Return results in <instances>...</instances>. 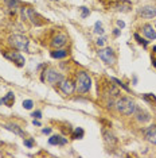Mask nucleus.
Returning <instances> with one entry per match:
<instances>
[{"instance_id":"7c9ffc66","label":"nucleus","mask_w":156,"mask_h":158,"mask_svg":"<svg viewBox=\"0 0 156 158\" xmlns=\"http://www.w3.org/2000/svg\"><path fill=\"white\" fill-rule=\"evenodd\" d=\"M117 24H119V27H121V28L125 27V23H124L123 20H117Z\"/></svg>"},{"instance_id":"f8f14e48","label":"nucleus","mask_w":156,"mask_h":158,"mask_svg":"<svg viewBox=\"0 0 156 158\" xmlns=\"http://www.w3.org/2000/svg\"><path fill=\"white\" fill-rule=\"evenodd\" d=\"M143 33L144 35L147 37L148 39H151V41H155L156 39V31L155 28L151 26V24H144L143 26Z\"/></svg>"},{"instance_id":"f03ea898","label":"nucleus","mask_w":156,"mask_h":158,"mask_svg":"<svg viewBox=\"0 0 156 158\" xmlns=\"http://www.w3.org/2000/svg\"><path fill=\"white\" fill-rule=\"evenodd\" d=\"M92 88V78L86 72H80L77 76V91L80 93H86Z\"/></svg>"},{"instance_id":"7ed1b4c3","label":"nucleus","mask_w":156,"mask_h":158,"mask_svg":"<svg viewBox=\"0 0 156 158\" xmlns=\"http://www.w3.org/2000/svg\"><path fill=\"white\" fill-rule=\"evenodd\" d=\"M8 41L15 49L20 50V52H28V39L24 35H19V34L11 35Z\"/></svg>"},{"instance_id":"5701e85b","label":"nucleus","mask_w":156,"mask_h":158,"mask_svg":"<svg viewBox=\"0 0 156 158\" xmlns=\"http://www.w3.org/2000/svg\"><path fill=\"white\" fill-rule=\"evenodd\" d=\"M144 99L147 100V102H151V103H156V98L152 93H147V95H144Z\"/></svg>"},{"instance_id":"423d86ee","label":"nucleus","mask_w":156,"mask_h":158,"mask_svg":"<svg viewBox=\"0 0 156 158\" xmlns=\"http://www.w3.org/2000/svg\"><path fill=\"white\" fill-rule=\"evenodd\" d=\"M45 73H46V80L53 85L61 84V82L63 81V76L59 73V72H57L55 69H47Z\"/></svg>"},{"instance_id":"6e6552de","label":"nucleus","mask_w":156,"mask_h":158,"mask_svg":"<svg viewBox=\"0 0 156 158\" xmlns=\"http://www.w3.org/2000/svg\"><path fill=\"white\" fill-rule=\"evenodd\" d=\"M112 7L116 10V11H121V12H128L132 10V3L128 2V0H121V2H116L113 3Z\"/></svg>"},{"instance_id":"c85d7f7f","label":"nucleus","mask_w":156,"mask_h":158,"mask_svg":"<svg viewBox=\"0 0 156 158\" xmlns=\"http://www.w3.org/2000/svg\"><path fill=\"white\" fill-rule=\"evenodd\" d=\"M24 145H26L27 147H33L34 146V142L31 141V139H24Z\"/></svg>"},{"instance_id":"f257e3e1","label":"nucleus","mask_w":156,"mask_h":158,"mask_svg":"<svg viewBox=\"0 0 156 158\" xmlns=\"http://www.w3.org/2000/svg\"><path fill=\"white\" fill-rule=\"evenodd\" d=\"M116 108L119 110V112H121L124 115H133L136 111V104L132 99L129 98H121L116 102Z\"/></svg>"},{"instance_id":"a211bd4d","label":"nucleus","mask_w":156,"mask_h":158,"mask_svg":"<svg viewBox=\"0 0 156 158\" xmlns=\"http://www.w3.org/2000/svg\"><path fill=\"white\" fill-rule=\"evenodd\" d=\"M3 103H4L7 107H12L14 103H15V96H14V93L12 92L7 93L4 98H3Z\"/></svg>"},{"instance_id":"b1692460","label":"nucleus","mask_w":156,"mask_h":158,"mask_svg":"<svg viewBox=\"0 0 156 158\" xmlns=\"http://www.w3.org/2000/svg\"><path fill=\"white\" fill-rule=\"evenodd\" d=\"M112 81H113V82H116V84H117V85H119V87H121V88H124V89H125V91H129V88H128V87H127V85H125V84H124V82H121V81H120V80H117V78H112Z\"/></svg>"},{"instance_id":"4468645a","label":"nucleus","mask_w":156,"mask_h":158,"mask_svg":"<svg viewBox=\"0 0 156 158\" xmlns=\"http://www.w3.org/2000/svg\"><path fill=\"white\" fill-rule=\"evenodd\" d=\"M61 91L65 93V95H72L74 92V85L69 80H63L61 82Z\"/></svg>"},{"instance_id":"72a5a7b5","label":"nucleus","mask_w":156,"mask_h":158,"mask_svg":"<svg viewBox=\"0 0 156 158\" xmlns=\"http://www.w3.org/2000/svg\"><path fill=\"white\" fill-rule=\"evenodd\" d=\"M34 124H35V126H41V122H39V120H35V119H34Z\"/></svg>"},{"instance_id":"0eeeda50","label":"nucleus","mask_w":156,"mask_h":158,"mask_svg":"<svg viewBox=\"0 0 156 158\" xmlns=\"http://www.w3.org/2000/svg\"><path fill=\"white\" fill-rule=\"evenodd\" d=\"M4 57L7 60L15 62L18 66H24V62H26L24 57L20 54V53H18V52H7V53H4Z\"/></svg>"},{"instance_id":"bb28decb","label":"nucleus","mask_w":156,"mask_h":158,"mask_svg":"<svg viewBox=\"0 0 156 158\" xmlns=\"http://www.w3.org/2000/svg\"><path fill=\"white\" fill-rule=\"evenodd\" d=\"M81 11H82V18H86V16H89V14H90V11H89V8H86V7H81Z\"/></svg>"},{"instance_id":"412c9836","label":"nucleus","mask_w":156,"mask_h":158,"mask_svg":"<svg viewBox=\"0 0 156 158\" xmlns=\"http://www.w3.org/2000/svg\"><path fill=\"white\" fill-rule=\"evenodd\" d=\"M4 2H6V4L8 6V8H12V10L18 8V4H19L16 0H4Z\"/></svg>"},{"instance_id":"c9c22d12","label":"nucleus","mask_w":156,"mask_h":158,"mask_svg":"<svg viewBox=\"0 0 156 158\" xmlns=\"http://www.w3.org/2000/svg\"><path fill=\"white\" fill-rule=\"evenodd\" d=\"M154 52H156V46H155V48H154Z\"/></svg>"},{"instance_id":"4be33fe9","label":"nucleus","mask_w":156,"mask_h":158,"mask_svg":"<svg viewBox=\"0 0 156 158\" xmlns=\"http://www.w3.org/2000/svg\"><path fill=\"white\" fill-rule=\"evenodd\" d=\"M33 106H34L33 100H24V102H23V107L26 110H31V108H33Z\"/></svg>"},{"instance_id":"39448f33","label":"nucleus","mask_w":156,"mask_h":158,"mask_svg":"<svg viewBox=\"0 0 156 158\" xmlns=\"http://www.w3.org/2000/svg\"><path fill=\"white\" fill-rule=\"evenodd\" d=\"M98 57H100L105 64H108V65H112V64H115V61H116V56H115V52H113L112 48L100 49V52H98Z\"/></svg>"},{"instance_id":"473e14b6","label":"nucleus","mask_w":156,"mask_h":158,"mask_svg":"<svg viewBox=\"0 0 156 158\" xmlns=\"http://www.w3.org/2000/svg\"><path fill=\"white\" fill-rule=\"evenodd\" d=\"M115 35H116V37H119V35H120V30H119V28H116V30H115Z\"/></svg>"},{"instance_id":"9b49d317","label":"nucleus","mask_w":156,"mask_h":158,"mask_svg":"<svg viewBox=\"0 0 156 158\" xmlns=\"http://www.w3.org/2000/svg\"><path fill=\"white\" fill-rule=\"evenodd\" d=\"M102 135H104V141L105 143L108 146H111V147H115L117 145V139H116V136L112 134L111 131H106L104 130V132H102Z\"/></svg>"},{"instance_id":"a878e982","label":"nucleus","mask_w":156,"mask_h":158,"mask_svg":"<svg viewBox=\"0 0 156 158\" xmlns=\"http://www.w3.org/2000/svg\"><path fill=\"white\" fill-rule=\"evenodd\" d=\"M135 38H136V41H137V42H139V44H140V45H143V46H144V48H147V45H148V44H147V42H145V41H144V39H143V38H140V37H139V34H135Z\"/></svg>"},{"instance_id":"9d476101","label":"nucleus","mask_w":156,"mask_h":158,"mask_svg":"<svg viewBox=\"0 0 156 158\" xmlns=\"http://www.w3.org/2000/svg\"><path fill=\"white\" fill-rule=\"evenodd\" d=\"M144 136L148 139L151 143H155L156 145V126H151V127H147L143 131Z\"/></svg>"},{"instance_id":"393cba45","label":"nucleus","mask_w":156,"mask_h":158,"mask_svg":"<svg viewBox=\"0 0 156 158\" xmlns=\"http://www.w3.org/2000/svg\"><path fill=\"white\" fill-rule=\"evenodd\" d=\"M96 33L97 34H104V28H102V26H101V23L100 22H97L96 23Z\"/></svg>"},{"instance_id":"2eb2a0df","label":"nucleus","mask_w":156,"mask_h":158,"mask_svg":"<svg viewBox=\"0 0 156 158\" xmlns=\"http://www.w3.org/2000/svg\"><path fill=\"white\" fill-rule=\"evenodd\" d=\"M49 143L50 145H59V146H63L67 143V139L63 138L61 135H53L50 139H49Z\"/></svg>"},{"instance_id":"f704fd0d","label":"nucleus","mask_w":156,"mask_h":158,"mask_svg":"<svg viewBox=\"0 0 156 158\" xmlns=\"http://www.w3.org/2000/svg\"><path fill=\"white\" fill-rule=\"evenodd\" d=\"M154 66L156 68V61H154Z\"/></svg>"},{"instance_id":"6ab92c4d","label":"nucleus","mask_w":156,"mask_h":158,"mask_svg":"<svg viewBox=\"0 0 156 158\" xmlns=\"http://www.w3.org/2000/svg\"><path fill=\"white\" fill-rule=\"evenodd\" d=\"M66 56H67L66 50H55V52H51L53 58H65Z\"/></svg>"},{"instance_id":"1a4fd4ad","label":"nucleus","mask_w":156,"mask_h":158,"mask_svg":"<svg viewBox=\"0 0 156 158\" xmlns=\"http://www.w3.org/2000/svg\"><path fill=\"white\" fill-rule=\"evenodd\" d=\"M139 15L143 16L144 19H151L156 15V7H151V6H145L141 7L139 10Z\"/></svg>"},{"instance_id":"ddd939ff","label":"nucleus","mask_w":156,"mask_h":158,"mask_svg":"<svg viewBox=\"0 0 156 158\" xmlns=\"http://www.w3.org/2000/svg\"><path fill=\"white\" fill-rule=\"evenodd\" d=\"M67 42V37L65 34H58L57 37H54V39H53L51 45L53 48H61V46H63Z\"/></svg>"},{"instance_id":"c756f323","label":"nucleus","mask_w":156,"mask_h":158,"mask_svg":"<svg viewBox=\"0 0 156 158\" xmlns=\"http://www.w3.org/2000/svg\"><path fill=\"white\" fill-rule=\"evenodd\" d=\"M104 44H105V38H98L97 39V45L98 46H102Z\"/></svg>"},{"instance_id":"aec40b11","label":"nucleus","mask_w":156,"mask_h":158,"mask_svg":"<svg viewBox=\"0 0 156 158\" xmlns=\"http://www.w3.org/2000/svg\"><path fill=\"white\" fill-rule=\"evenodd\" d=\"M72 136H73V139H81L84 136V130L81 127H77L76 130L73 131V135Z\"/></svg>"},{"instance_id":"dca6fc26","label":"nucleus","mask_w":156,"mask_h":158,"mask_svg":"<svg viewBox=\"0 0 156 158\" xmlns=\"http://www.w3.org/2000/svg\"><path fill=\"white\" fill-rule=\"evenodd\" d=\"M135 114H136V118H137V120L139 122H148L151 119L150 114L145 112V111H143V110H140V108H136Z\"/></svg>"},{"instance_id":"20e7f679","label":"nucleus","mask_w":156,"mask_h":158,"mask_svg":"<svg viewBox=\"0 0 156 158\" xmlns=\"http://www.w3.org/2000/svg\"><path fill=\"white\" fill-rule=\"evenodd\" d=\"M23 16L26 18V19H30V22L35 24V26H42V24H45L46 20L42 18L37 11H34L33 8H24L23 10Z\"/></svg>"},{"instance_id":"cd10ccee","label":"nucleus","mask_w":156,"mask_h":158,"mask_svg":"<svg viewBox=\"0 0 156 158\" xmlns=\"http://www.w3.org/2000/svg\"><path fill=\"white\" fill-rule=\"evenodd\" d=\"M31 116H33L34 119H41V118H42V112H41V111H35V112L31 114Z\"/></svg>"},{"instance_id":"2f4dec72","label":"nucleus","mask_w":156,"mask_h":158,"mask_svg":"<svg viewBox=\"0 0 156 158\" xmlns=\"http://www.w3.org/2000/svg\"><path fill=\"white\" fill-rule=\"evenodd\" d=\"M42 132H43V134H50V132H51V128H43V130H42Z\"/></svg>"},{"instance_id":"f3484780","label":"nucleus","mask_w":156,"mask_h":158,"mask_svg":"<svg viewBox=\"0 0 156 158\" xmlns=\"http://www.w3.org/2000/svg\"><path fill=\"white\" fill-rule=\"evenodd\" d=\"M4 127L7 128V130H10V131L15 132V134H16V135H19V136H23V138L26 136V134H24V131L19 127V126H16V124H6Z\"/></svg>"}]
</instances>
